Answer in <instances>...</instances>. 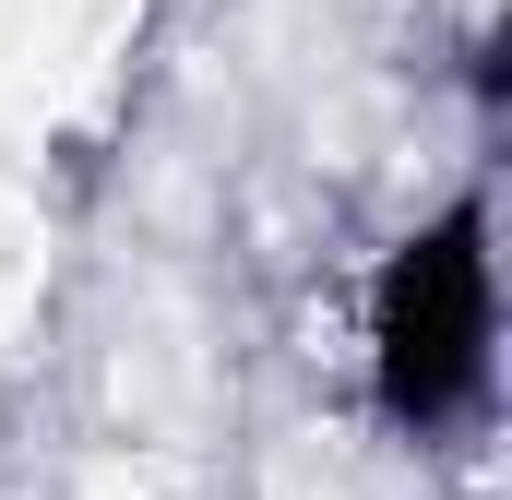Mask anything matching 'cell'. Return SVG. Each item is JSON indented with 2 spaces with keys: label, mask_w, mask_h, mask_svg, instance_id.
<instances>
[{
  "label": "cell",
  "mask_w": 512,
  "mask_h": 500,
  "mask_svg": "<svg viewBox=\"0 0 512 500\" xmlns=\"http://www.w3.org/2000/svg\"><path fill=\"white\" fill-rule=\"evenodd\" d=\"M489 346H501V274H489V203L465 191L370 286V393H382V417L405 441H453L489 405Z\"/></svg>",
  "instance_id": "1"
}]
</instances>
